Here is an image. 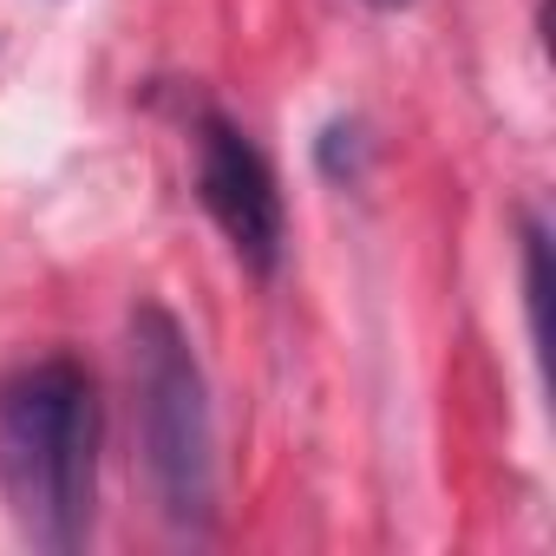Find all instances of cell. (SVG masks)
Instances as JSON below:
<instances>
[{"label": "cell", "instance_id": "obj_1", "mask_svg": "<svg viewBox=\"0 0 556 556\" xmlns=\"http://www.w3.org/2000/svg\"><path fill=\"white\" fill-rule=\"evenodd\" d=\"M99 491V387L73 354L0 380V497L34 549H79Z\"/></svg>", "mask_w": 556, "mask_h": 556}, {"label": "cell", "instance_id": "obj_2", "mask_svg": "<svg viewBox=\"0 0 556 556\" xmlns=\"http://www.w3.org/2000/svg\"><path fill=\"white\" fill-rule=\"evenodd\" d=\"M131 393H138V445L151 491L177 530L203 536L216 517V419L190 334L157 302L131 315Z\"/></svg>", "mask_w": 556, "mask_h": 556}, {"label": "cell", "instance_id": "obj_3", "mask_svg": "<svg viewBox=\"0 0 556 556\" xmlns=\"http://www.w3.org/2000/svg\"><path fill=\"white\" fill-rule=\"evenodd\" d=\"M190 151H197V203L210 210V223L223 229L236 262L249 275H275L282 268V249H289V223H282V190H275L262 144L236 118L197 112Z\"/></svg>", "mask_w": 556, "mask_h": 556}, {"label": "cell", "instance_id": "obj_4", "mask_svg": "<svg viewBox=\"0 0 556 556\" xmlns=\"http://www.w3.org/2000/svg\"><path fill=\"white\" fill-rule=\"evenodd\" d=\"M367 8H387L393 14V8H413V0H367Z\"/></svg>", "mask_w": 556, "mask_h": 556}]
</instances>
